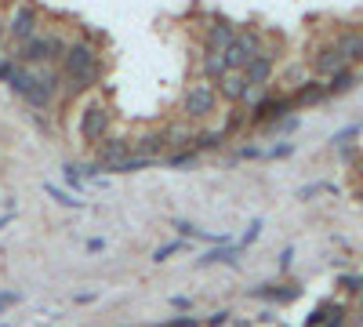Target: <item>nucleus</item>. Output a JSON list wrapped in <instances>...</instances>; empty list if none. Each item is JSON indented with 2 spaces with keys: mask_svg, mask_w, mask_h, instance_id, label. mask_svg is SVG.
Listing matches in <instances>:
<instances>
[{
  "mask_svg": "<svg viewBox=\"0 0 363 327\" xmlns=\"http://www.w3.org/2000/svg\"><path fill=\"white\" fill-rule=\"evenodd\" d=\"M62 73L69 80L66 92L77 95V92H87V87H95L99 77H102V58H99V48L91 40H73L62 55Z\"/></svg>",
  "mask_w": 363,
  "mask_h": 327,
  "instance_id": "f257e3e1",
  "label": "nucleus"
},
{
  "mask_svg": "<svg viewBox=\"0 0 363 327\" xmlns=\"http://www.w3.org/2000/svg\"><path fill=\"white\" fill-rule=\"evenodd\" d=\"M66 40L58 37V33H37V37H29V40H22L18 44V51H15V62L18 66H44V62H62V55H66Z\"/></svg>",
  "mask_w": 363,
  "mask_h": 327,
  "instance_id": "f03ea898",
  "label": "nucleus"
},
{
  "mask_svg": "<svg viewBox=\"0 0 363 327\" xmlns=\"http://www.w3.org/2000/svg\"><path fill=\"white\" fill-rule=\"evenodd\" d=\"M215 109H218V87L215 84L200 80V84L186 87V95H182V116L186 121H207Z\"/></svg>",
  "mask_w": 363,
  "mask_h": 327,
  "instance_id": "7ed1b4c3",
  "label": "nucleus"
},
{
  "mask_svg": "<svg viewBox=\"0 0 363 327\" xmlns=\"http://www.w3.org/2000/svg\"><path fill=\"white\" fill-rule=\"evenodd\" d=\"M258 55H262V37L255 33V29H247V33H236V40L222 51L229 73H244L247 62H251V58H258Z\"/></svg>",
  "mask_w": 363,
  "mask_h": 327,
  "instance_id": "20e7f679",
  "label": "nucleus"
},
{
  "mask_svg": "<svg viewBox=\"0 0 363 327\" xmlns=\"http://www.w3.org/2000/svg\"><path fill=\"white\" fill-rule=\"evenodd\" d=\"M298 106H294V95H265L255 109H247V128H265L272 121H284L291 116Z\"/></svg>",
  "mask_w": 363,
  "mask_h": 327,
  "instance_id": "39448f33",
  "label": "nucleus"
},
{
  "mask_svg": "<svg viewBox=\"0 0 363 327\" xmlns=\"http://www.w3.org/2000/svg\"><path fill=\"white\" fill-rule=\"evenodd\" d=\"M109 121H113V113L102 106V102H91L84 113H80V138L87 142V145H99V142H106L109 138Z\"/></svg>",
  "mask_w": 363,
  "mask_h": 327,
  "instance_id": "423d86ee",
  "label": "nucleus"
},
{
  "mask_svg": "<svg viewBox=\"0 0 363 327\" xmlns=\"http://www.w3.org/2000/svg\"><path fill=\"white\" fill-rule=\"evenodd\" d=\"M349 62L342 58V51H338V44L330 40V44H320L316 51H313V58H309V70H313V77H320V80H330L338 70H345Z\"/></svg>",
  "mask_w": 363,
  "mask_h": 327,
  "instance_id": "0eeeda50",
  "label": "nucleus"
},
{
  "mask_svg": "<svg viewBox=\"0 0 363 327\" xmlns=\"http://www.w3.org/2000/svg\"><path fill=\"white\" fill-rule=\"evenodd\" d=\"M247 294H251V299H258V302H269V306H287V302L301 299V287L298 284H258Z\"/></svg>",
  "mask_w": 363,
  "mask_h": 327,
  "instance_id": "6e6552de",
  "label": "nucleus"
},
{
  "mask_svg": "<svg viewBox=\"0 0 363 327\" xmlns=\"http://www.w3.org/2000/svg\"><path fill=\"white\" fill-rule=\"evenodd\" d=\"M131 157V138H120V135H109L106 142L95 145V164H102L106 171L120 160H128Z\"/></svg>",
  "mask_w": 363,
  "mask_h": 327,
  "instance_id": "1a4fd4ad",
  "label": "nucleus"
},
{
  "mask_svg": "<svg viewBox=\"0 0 363 327\" xmlns=\"http://www.w3.org/2000/svg\"><path fill=\"white\" fill-rule=\"evenodd\" d=\"M131 153L149 157V160L167 157V135H164V128L160 131H142L138 138H131Z\"/></svg>",
  "mask_w": 363,
  "mask_h": 327,
  "instance_id": "9d476101",
  "label": "nucleus"
},
{
  "mask_svg": "<svg viewBox=\"0 0 363 327\" xmlns=\"http://www.w3.org/2000/svg\"><path fill=\"white\" fill-rule=\"evenodd\" d=\"M8 33H11L18 44L29 40V37H37V8H29V4L15 8V11H11V22H8Z\"/></svg>",
  "mask_w": 363,
  "mask_h": 327,
  "instance_id": "9b49d317",
  "label": "nucleus"
},
{
  "mask_svg": "<svg viewBox=\"0 0 363 327\" xmlns=\"http://www.w3.org/2000/svg\"><path fill=\"white\" fill-rule=\"evenodd\" d=\"M233 40H236V29H233L229 22H222V18H215V22L207 26V33H203V48H207V51H218V55H222Z\"/></svg>",
  "mask_w": 363,
  "mask_h": 327,
  "instance_id": "f8f14e48",
  "label": "nucleus"
},
{
  "mask_svg": "<svg viewBox=\"0 0 363 327\" xmlns=\"http://www.w3.org/2000/svg\"><path fill=\"white\" fill-rule=\"evenodd\" d=\"M327 99V80L309 77L301 87H294V106H320Z\"/></svg>",
  "mask_w": 363,
  "mask_h": 327,
  "instance_id": "ddd939ff",
  "label": "nucleus"
},
{
  "mask_svg": "<svg viewBox=\"0 0 363 327\" xmlns=\"http://www.w3.org/2000/svg\"><path fill=\"white\" fill-rule=\"evenodd\" d=\"M272 51H262L258 58H251L247 62V70H244V77H247V84H255V87H265L269 84V77H272Z\"/></svg>",
  "mask_w": 363,
  "mask_h": 327,
  "instance_id": "4468645a",
  "label": "nucleus"
},
{
  "mask_svg": "<svg viewBox=\"0 0 363 327\" xmlns=\"http://www.w3.org/2000/svg\"><path fill=\"white\" fill-rule=\"evenodd\" d=\"M218 262H225V265H240V251H236V244H218V248H211L207 255H200L196 258V270H207V265H218Z\"/></svg>",
  "mask_w": 363,
  "mask_h": 327,
  "instance_id": "2eb2a0df",
  "label": "nucleus"
},
{
  "mask_svg": "<svg viewBox=\"0 0 363 327\" xmlns=\"http://www.w3.org/2000/svg\"><path fill=\"white\" fill-rule=\"evenodd\" d=\"M244 92H247V77H244V73H225V77L218 80V99H225V102H233V106H240Z\"/></svg>",
  "mask_w": 363,
  "mask_h": 327,
  "instance_id": "dca6fc26",
  "label": "nucleus"
},
{
  "mask_svg": "<svg viewBox=\"0 0 363 327\" xmlns=\"http://www.w3.org/2000/svg\"><path fill=\"white\" fill-rule=\"evenodd\" d=\"M164 135H167V153L193 150V138H196V131H193L189 124H167V128H164Z\"/></svg>",
  "mask_w": 363,
  "mask_h": 327,
  "instance_id": "f3484780",
  "label": "nucleus"
},
{
  "mask_svg": "<svg viewBox=\"0 0 363 327\" xmlns=\"http://www.w3.org/2000/svg\"><path fill=\"white\" fill-rule=\"evenodd\" d=\"M359 84V73L352 70V66H345V70H338L335 77L327 80V99H335V95H349L352 87Z\"/></svg>",
  "mask_w": 363,
  "mask_h": 327,
  "instance_id": "a211bd4d",
  "label": "nucleus"
},
{
  "mask_svg": "<svg viewBox=\"0 0 363 327\" xmlns=\"http://www.w3.org/2000/svg\"><path fill=\"white\" fill-rule=\"evenodd\" d=\"M335 44H338V51H342L345 62H363V33H356V29H345Z\"/></svg>",
  "mask_w": 363,
  "mask_h": 327,
  "instance_id": "6ab92c4d",
  "label": "nucleus"
},
{
  "mask_svg": "<svg viewBox=\"0 0 363 327\" xmlns=\"http://www.w3.org/2000/svg\"><path fill=\"white\" fill-rule=\"evenodd\" d=\"M200 73H203V80L207 84H218L229 70H225V58L218 55V51H203V58H200Z\"/></svg>",
  "mask_w": 363,
  "mask_h": 327,
  "instance_id": "aec40b11",
  "label": "nucleus"
},
{
  "mask_svg": "<svg viewBox=\"0 0 363 327\" xmlns=\"http://www.w3.org/2000/svg\"><path fill=\"white\" fill-rule=\"evenodd\" d=\"M222 142H229L222 128H215V131H196V138H193V150H196V153H207V150H222Z\"/></svg>",
  "mask_w": 363,
  "mask_h": 327,
  "instance_id": "412c9836",
  "label": "nucleus"
},
{
  "mask_svg": "<svg viewBox=\"0 0 363 327\" xmlns=\"http://www.w3.org/2000/svg\"><path fill=\"white\" fill-rule=\"evenodd\" d=\"M149 164H157V160H149V157H138V153H131L128 160L113 164V167H109V174H138V171H145Z\"/></svg>",
  "mask_w": 363,
  "mask_h": 327,
  "instance_id": "4be33fe9",
  "label": "nucleus"
},
{
  "mask_svg": "<svg viewBox=\"0 0 363 327\" xmlns=\"http://www.w3.org/2000/svg\"><path fill=\"white\" fill-rule=\"evenodd\" d=\"M44 193L55 200V204H62V207H69V211H80L84 207V200H77L69 189H62V186H51V182H44Z\"/></svg>",
  "mask_w": 363,
  "mask_h": 327,
  "instance_id": "5701e85b",
  "label": "nucleus"
},
{
  "mask_svg": "<svg viewBox=\"0 0 363 327\" xmlns=\"http://www.w3.org/2000/svg\"><path fill=\"white\" fill-rule=\"evenodd\" d=\"M196 160H200V153H196V150H182V153H167V157H164V164H167V167H193Z\"/></svg>",
  "mask_w": 363,
  "mask_h": 327,
  "instance_id": "b1692460",
  "label": "nucleus"
},
{
  "mask_svg": "<svg viewBox=\"0 0 363 327\" xmlns=\"http://www.w3.org/2000/svg\"><path fill=\"white\" fill-rule=\"evenodd\" d=\"M338 287L345 291V294H363V273H345V277H338Z\"/></svg>",
  "mask_w": 363,
  "mask_h": 327,
  "instance_id": "393cba45",
  "label": "nucleus"
},
{
  "mask_svg": "<svg viewBox=\"0 0 363 327\" xmlns=\"http://www.w3.org/2000/svg\"><path fill=\"white\" fill-rule=\"evenodd\" d=\"M240 128H247V113H244V109H233V113H229V121L222 124V131H225V138H233Z\"/></svg>",
  "mask_w": 363,
  "mask_h": 327,
  "instance_id": "a878e982",
  "label": "nucleus"
},
{
  "mask_svg": "<svg viewBox=\"0 0 363 327\" xmlns=\"http://www.w3.org/2000/svg\"><path fill=\"white\" fill-rule=\"evenodd\" d=\"M258 236H262V218H255V222L247 226V233H244V236H240V240H236V251H244V248H251V244L258 240Z\"/></svg>",
  "mask_w": 363,
  "mask_h": 327,
  "instance_id": "bb28decb",
  "label": "nucleus"
},
{
  "mask_svg": "<svg viewBox=\"0 0 363 327\" xmlns=\"http://www.w3.org/2000/svg\"><path fill=\"white\" fill-rule=\"evenodd\" d=\"M157 327H203V320H200V316H167V320H160Z\"/></svg>",
  "mask_w": 363,
  "mask_h": 327,
  "instance_id": "cd10ccee",
  "label": "nucleus"
},
{
  "mask_svg": "<svg viewBox=\"0 0 363 327\" xmlns=\"http://www.w3.org/2000/svg\"><path fill=\"white\" fill-rule=\"evenodd\" d=\"M298 116L291 113V116H284V121H272V124H265V131H284V135H291V131H298Z\"/></svg>",
  "mask_w": 363,
  "mask_h": 327,
  "instance_id": "c85d7f7f",
  "label": "nucleus"
},
{
  "mask_svg": "<svg viewBox=\"0 0 363 327\" xmlns=\"http://www.w3.org/2000/svg\"><path fill=\"white\" fill-rule=\"evenodd\" d=\"M182 248H186V240H171V244H160L157 251H153V262H167L171 255H178Z\"/></svg>",
  "mask_w": 363,
  "mask_h": 327,
  "instance_id": "c756f323",
  "label": "nucleus"
},
{
  "mask_svg": "<svg viewBox=\"0 0 363 327\" xmlns=\"http://www.w3.org/2000/svg\"><path fill=\"white\" fill-rule=\"evenodd\" d=\"M233 323V313L229 309H215L207 320H203V327H229Z\"/></svg>",
  "mask_w": 363,
  "mask_h": 327,
  "instance_id": "7c9ffc66",
  "label": "nucleus"
},
{
  "mask_svg": "<svg viewBox=\"0 0 363 327\" xmlns=\"http://www.w3.org/2000/svg\"><path fill=\"white\" fill-rule=\"evenodd\" d=\"M236 160H265V150H262V145H244V150H236L233 164Z\"/></svg>",
  "mask_w": 363,
  "mask_h": 327,
  "instance_id": "2f4dec72",
  "label": "nucleus"
},
{
  "mask_svg": "<svg viewBox=\"0 0 363 327\" xmlns=\"http://www.w3.org/2000/svg\"><path fill=\"white\" fill-rule=\"evenodd\" d=\"M294 153V142H280V145H272V150H265V160H284Z\"/></svg>",
  "mask_w": 363,
  "mask_h": 327,
  "instance_id": "473e14b6",
  "label": "nucleus"
},
{
  "mask_svg": "<svg viewBox=\"0 0 363 327\" xmlns=\"http://www.w3.org/2000/svg\"><path fill=\"white\" fill-rule=\"evenodd\" d=\"M62 171H66V186H69V189H84V178H80L77 164H66Z\"/></svg>",
  "mask_w": 363,
  "mask_h": 327,
  "instance_id": "72a5a7b5",
  "label": "nucleus"
},
{
  "mask_svg": "<svg viewBox=\"0 0 363 327\" xmlns=\"http://www.w3.org/2000/svg\"><path fill=\"white\" fill-rule=\"evenodd\" d=\"M18 302H22V291H0V313L18 306Z\"/></svg>",
  "mask_w": 363,
  "mask_h": 327,
  "instance_id": "f704fd0d",
  "label": "nucleus"
},
{
  "mask_svg": "<svg viewBox=\"0 0 363 327\" xmlns=\"http://www.w3.org/2000/svg\"><path fill=\"white\" fill-rule=\"evenodd\" d=\"M291 265H294V248H284L280 251V273H287Z\"/></svg>",
  "mask_w": 363,
  "mask_h": 327,
  "instance_id": "c9c22d12",
  "label": "nucleus"
},
{
  "mask_svg": "<svg viewBox=\"0 0 363 327\" xmlns=\"http://www.w3.org/2000/svg\"><path fill=\"white\" fill-rule=\"evenodd\" d=\"M87 251H91V255H102V251H106V240H102V236H91V240H87Z\"/></svg>",
  "mask_w": 363,
  "mask_h": 327,
  "instance_id": "e433bc0d",
  "label": "nucleus"
},
{
  "mask_svg": "<svg viewBox=\"0 0 363 327\" xmlns=\"http://www.w3.org/2000/svg\"><path fill=\"white\" fill-rule=\"evenodd\" d=\"M171 306H174V309H189V306H193V299H186V294H174Z\"/></svg>",
  "mask_w": 363,
  "mask_h": 327,
  "instance_id": "4c0bfd02",
  "label": "nucleus"
},
{
  "mask_svg": "<svg viewBox=\"0 0 363 327\" xmlns=\"http://www.w3.org/2000/svg\"><path fill=\"white\" fill-rule=\"evenodd\" d=\"M255 320H258V323H272V320H277V316H272V313H269V309H265V313H258V316H255Z\"/></svg>",
  "mask_w": 363,
  "mask_h": 327,
  "instance_id": "58836bf2",
  "label": "nucleus"
},
{
  "mask_svg": "<svg viewBox=\"0 0 363 327\" xmlns=\"http://www.w3.org/2000/svg\"><path fill=\"white\" fill-rule=\"evenodd\" d=\"M8 222H15V211H4V215H0V229H4Z\"/></svg>",
  "mask_w": 363,
  "mask_h": 327,
  "instance_id": "ea45409f",
  "label": "nucleus"
},
{
  "mask_svg": "<svg viewBox=\"0 0 363 327\" xmlns=\"http://www.w3.org/2000/svg\"><path fill=\"white\" fill-rule=\"evenodd\" d=\"M356 327H363V294H359V309H356Z\"/></svg>",
  "mask_w": 363,
  "mask_h": 327,
  "instance_id": "a19ab883",
  "label": "nucleus"
},
{
  "mask_svg": "<svg viewBox=\"0 0 363 327\" xmlns=\"http://www.w3.org/2000/svg\"><path fill=\"white\" fill-rule=\"evenodd\" d=\"M233 327H251V320H240V316H233Z\"/></svg>",
  "mask_w": 363,
  "mask_h": 327,
  "instance_id": "79ce46f5",
  "label": "nucleus"
},
{
  "mask_svg": "<svg viewBox=\"0 0 363 327\" xmlns=\"http://www.w3.org/2000/svg\"><path fill=\"white\" fill-rule=\"evenodd\" d=\"M4 37H8V26H4V22H0V44H4Z\"/></svg>",
  "mask_w": 363,
  "mask_h": 327,
  "instance_id": "37998d69",
  "label": "nucleus"
},
{
  "mask_svg": "<svg viewBox=\"0 0 363 327\" xmlns=\"http://www.w3.org/2000/svg\"><path fill=\"white\" fill-rule=\"evenodd\" d=\"M359 200H363V186H359Z\"/></svg>",
  "mask_w": 363,
  "mask_h": 327,
  "instance_id": "c03bdc74",
  "label": "nucleus"
},
{
  "mask_svg": "<svg viewBox=\"0 0 363 327\" xmlns=\"http://www.w3.org/2000/svg\"><path fill=\"white\" fill-rule=\"evenodd\" d=\"M284 327H287V323H284Z\"/></svg>",
  "mask_w": 363,
  "mask_h": 327,
  "instance_id": "a18cd8bd",
  "label": "nucleus"
}]
</instances>
